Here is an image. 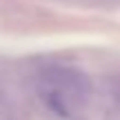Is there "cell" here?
<instances>
[{"mask_svg": "<svg viewBox=\"0 0 120 120\" xmlns=\"http://www.w3.org/2000/svg\"><path fill=\"white\" fill-rule=\"evenodd\" d=\"M4 105H7V102H4V94H2V89H0V111L4 109Z\"/></svg>", "mask_w": 120, "mask_h": 120, "instance_id": "cell-2", "label": "cell"}, {"mask_svg": "<svg viewBox=\"0 0 120 120\" xmlns=\"http://www.w3.org/2000/svg\"><path fill=\"white\" fill-rule=\"evenodd\" d=\"M40 91L47 107L58 116H69L73 107H80L91 96V82L73 67L51 64L40 76Z\"/></svg>", "mask_w": 120, "mask_h": 120, "instance_id": "cell-1", "label": "cell"}]
</instances>
